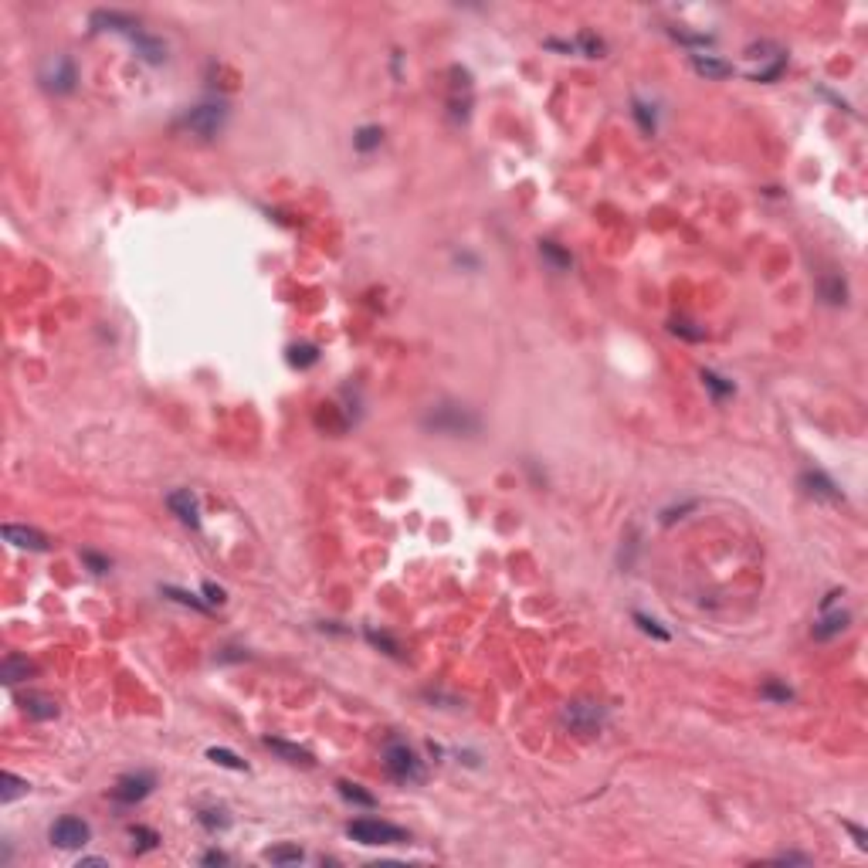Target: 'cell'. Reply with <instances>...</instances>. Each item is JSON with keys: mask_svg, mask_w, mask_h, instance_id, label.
I'll list each match as a JSON object with an SVG mask.
<instances>
[{"mask_svg": "<svg viewBox=\"0 0 868 868\" xmlns=\"http://www.w3.org/2000/svg\"><path fill=\"white\" fill-rule=\"evenodd\" d=\"M421 427L431 434H444V438H472L482 431V417L465 404L455 401H441V404L427 407V414L421 417Z\"/></svg>", "mask_w": 868, "mask_h": 868, "instance_id": "1", "label": "cell"}, {"mask_svg": "<svg viewBox=\"0 0 868 868\" xmlns=\"http://www.w3.org/2000/svg\"><path fill=\"white\" fill-rule=\"evenodd\" d=\"M380 760H384L387 777L397 784H421L425 780V760L410 750L404 739H387Z\"/></svg>", "mask_w": 868, "mask_h": 868, "instance_id": "2", "label": "cell"}, {"mask_svg": "<svg viewBox=\"0 0 868 868\" xmlns=\"http://www.w3.org/2000/svg\"><path fill=\"white\" fill-rule=\"evenodd\" d=\"M346 834L360 845H401L407 841V831L390 824V821H377V817H356L346 824Z\"/></svg>", "mask_w": 868, "mask_h": 868, "instance_id": "3", "label": "cell"}, {"mask_svg": "<svg viewBox=\"0 0 868 868\" xmlns=\"http://www.w3.org/2000/svg\"><path fill=\"white\" fill-rule=\"evenodd\" d=\"M224 119H228V105L224 102H204V105H197V109H190L183 116V129H190L200 139H211V136L221 133Z\"/></svg>", "mask_w": 868, "mask_h": 868, "instance_id": "4", "label": "cell"}, {"mask_svg": "<svg viewBox=\"0 0 868 868\" xmlns=\"http://www.w3.org/2000/svg\"><path fill=\"white\" fill-rule=\"evenodd\" d=\"M75 82H78L75 61L65 58V55H55V58H48L44 65H41V85H44L48 92H55V96L75 92Z\"/></svg>", "mask_w": 868, "mask_h": 868, "instance_id": "5", "label": "cell"}, {"mask_svg": "<svg viewBox=\"0 0 868 868\" xmlns=\"http://www.w3.org/2000/svg\"><path fill=\"white\" fill-rule=\"evenodd\" d=\"M563 723L574 733H597L604 726V709L597 702H566L563 706Z\"/></svg>", "mask_w": 868, "mask_h": 868, "instance_id": "6", "label": "cell"}, {"mask_svg": "<svg viewBox=\"0 0 868 868\" xmlns=\"http://www.w3.org/2000/svg\"><path fill=\"white\" fill-rule=\"evenodd\" d=\"M153 773L139 770V773H126V777H119L116 787H112V801H119V804H139V801H146L150 793H153Z\"/></svg>", "mask_w": 868, "mask_h": 868, "instance_id": "7", "label": "cell"}, {"mask_svg": "<svg viewBox=\"0 0 868 868\" xmlns=\"http://www.w3.org/2000/svg\"><path fill=\"white\" fill-rule=\"evenodd\" d=\"M48 834H51V841H55L58 848H82V845L92 838V831H89V824H85L82 817H58Z\"/></svg>", "mask_w": 868, "mask_h": 868, "instance_id": "8", "label": "cell"}, {"mask_svg": "<svg viewBox=\"0 0 868 868\" xmlns=\"http://www.w3.org/2000/svg\"><path fill=\"white\" fill-rule=\"evenodd\" d=\"M126 38H129V44L136 48V55H139L143 61H150V65H163V61H167V44H163L160 38L146 34V31H139V27H136V31H129Z\"/></svg>", "mask_w": 868, "mask_h": 868, "instance_id": "9", "label": "cell"}, {"mask_svg": "<svg viewBox=\"0 0 868 868\" xmlns=\"http://www.w3.org/2000/svg\"><path fill=\"white\" fill-rule=\"evenodd\" d=\"M4 540L14 543L18 550H31V553H44L48 550V536L44 533H38V529H31V526H4Z\"/></svg>", "mask_w": 868, "mask_h": 868, "instance_id": "10", "label": "cell"}, {"mask_svg": "<svg viewBox=\"0 0 868 868\" xmlns=\"http://www.w3.org/2000/svg\"><path fill=\"white\" fill-rule=\"evenodd\" d=\"M167 505L174 509V516L183 522V526H190V529L200 526V509H197V499L190 495V488H176V492H170V495H167Z\"/></svg>", "mask_w": 868, "mask_h": 868, "instance_id": "11", "label": "cell"}, {"mask_svg": "<svg viewBox=\"0 0 868 868\" xmlns=\"http://www.w3.org/2000/svg\"><path fill=\"white\" fill-rule=\"evenodd\" d=\"M92 24H96L98 31H116V34H129V31L139 27V20L133 14H122V11H96Z\"/></svg>", "mask_w": 868, "mask_h": 868, "instance_id": "12", "label": "cell"}, {"mask_svg": "<svg viewBox=\"0 0 868 868\" xmlns=\"http://www.w3.org/2000/svg\"><path fill=\"white\" fill-rule=\"evenodd\" d=\"M20 709H24V715L44 723V719H55V715H58V702L44 692H27L24 699H20Z\"/></svg>", "mask_w": 868, "mask_h": 868, "instance_id": "13", "label": "cell"}, {"mask_svg": "<svg viewBox=\"0 0 868 868\" xmlns=\"http://www.w3.org/2000/svg\"><path fill=\"white\" fill-rule=\"evenodd\" d=\"M804 485H808L810 495H817V499H828V502H841L845 495H841V488L831 482L824 472H804Z\"/></svg>", "mask_w": 868, "mask_h": 868, "instance_id": "14", "label": "cell"}, {"mask_svg": "<svg viewBox=\"0 0 868 868\" xmlns=\"http://www.w3.org/2000/svg\"><path fill=\"white\" fill-rule=\"evenodd\" d=\"M265 746H268L271 753H278L282 760H289V763H302V767H312V763H316L309 750H302V746H295V743H285V739H275V736H268V739H265Z\"/></svg>", "mask_w": 868, "mask_h": 868, "instance_id": "15", "label": "cell"}, {"mask_svg": "<svg viewBox=\"0 0 868 868\" xmlns=\"http://www.w3.org/2000/svg\"><path fill=\"white\" fill-rule=\"evenodd\" d=\"M848 611H834V614H824V618L814 624V637L817 641H831V637H838L845 628H848Z\"/></svg>", "mask_w": 868, "mask_h": 868, "instance_id": "16", "label": "cell"}, {"mask_svg": "<svg viewBox=\"0 0 868 868\" xmlns=\"http://www.w3.org/2000/svg\"><path fill=\"white\" fill-rule=\"evenodd\" d=\"M0 675H4V682H7V685H18V682H24L27 675H34V665H31L24 655H14V652H11V655L4 658Z\"/></svg>", "mask_w": 868, "mask_h": 868, "instance_id": "17", "label": "cell"}, {"mask_svg": "<svg viewBox=\"0 0 868 868\" xmlns=\"http://www.w3.org/2000/svg\"><path fill=\"white\" fill-rule=\"evenodd\" d=\"M692 68L699 72V75H706V78L733 75V65H726V61L715 58V55H692Z\"/></svg>", "mask_w": 868, "mask_h": 868, "instance_id": "18", "label": "cell"}, {"mask_svg": "<svg viewBox=\"0 0 868 868\" xmlns=\"http://www.w3.org/2000/svg\"><path fill=\"white\" fill-rule=\"evenodd\" d=\"M336 787H339V793L346 797L349 804H360V808H373V804H377V797H373V793H370V791H363L360 784H349V780H339Z\"/></svg>", "mask_w": 868, "mask_h": 868, "instance_id": "19", "label": "cell"}, {"mask_svg": "<svg viewBox=\"0 0 868 868\" xmlns=\"http://www.w3.org/2000/svg\"><path fill=\"white\" fill-rule=\"evenodd\" d=\"M380 139H384L380 126H363V129H356V136H353V146H356L360 153H370V150L380 146Z\"/></svg>", "mask_w": 868, "mask_h": 868, "instance_id": "20", "label": "cell"}, {"mask_svg": "<svg viewBox=\"0 0 868 868\" xmlns=\"http://www.w3.org/2000/svg\"><path fill=\"white\" fill-rule=\"evenodd\" d=\"M821 295H824V302H831V306H845L848 289H845V282H841L838 275H828V278L821 282Z\"/></svg>", "mask_w": 868, "mask_h": 868, "instance_id": "21", "label": "cell"}, {"mask_svg": "<svg viewBox=\"0 0 868 868\" xmlns=\"http://www.w3.org/2000/svg\"><path fill=\"white\" fill-rule=\"evenodd\" d=\"M197 817H200V824H204L207 831H224L228 824H231V817H228V810L224 808H204Z\"/></svg>", "mask_w": 868, "mask_h": 868, "instance_id": "22", "label": "cell"}, {"mask_svg": "<svg viewBox=\"0 0 868 868\" xmlns=\"http://www.w3.org/2000/svg\"><path fill=\"white\" fill-rule=\"evenodd\" d=\"M129 838H133V848L136 851H153L156 841H160V834H156L153 828H143V824L129 828Z\"/></svg>", "mask_w": 868, "mask_h": 868, "instance_id": "23", "label": "cell"}, {"mask_svg": "<svg viewBox=\"0 0 868 868\" xmlns=\"http://www.w3.org/2000/svg\"><path fill=\"white\" fill-rule=\"evenodd\" d=\"M265 858H268V862H278V865H292V862H302V848H295V845H278V848L265 851Z\"/></svg>", "mask_w": 868, "mask_h": 868, "instance_id": "24", "label": "cell"}, {"mask_svg": "<svg viewBox=\"0 0 868 868\" xmlns=\"http://www.w3.org/2000/svg\"><path fill=\"white\" fill-rule=\"evenodd\" d=\"M367 641H370V644H377V648H384L387 655H394V658L401 655V644H397V641H394L390 635L377 631V628H367Z\"/></svg>", "mask_w": 868, "mask_h": 868, "instance_id": "25", "label": "cell"}, {"mask_svg": "<svg viewBox=\"0 0 868 868\" xmlns=\"http://www.w3.org/2000/svg\"><path fill=\"white\" fill-rule=\"evenodd\" d=\"M0 784H4V791H0V801H4V804H7V801H14L18 793H27V784H24V780H18L14 773H4V777H0Z\"/></svg>", "mask_w": 868, "mask_h": 868, "instance_id": "26", "label": "cell"}, {"mask_svg": "<svg viewBox=\"0 0 868 868\" xmlns=\"http://www.w3.org/2000/svg\"><path fill=\"white\" fill-rule=\"evenodd\" d=\"M319 360V349L316 346H292L289 349V363L292 367H312Z\"/></svg>", "mask_w": 868, "mask_h": 868, "instance_id": "27", "label": "cell"}, {"mask_svg": "<svg viewBox=\"0 0 868 868\" xmlns=\"http://www.w3.org/2000/svg\"><path fill=\"white\" fill-rule=\"evenodd\" d=\"M207 756H211L214 763H221V767H231V770H248L245 767V760H238L231 750H221V746H211L207 750Z\"/></svg>", "mask_w": 868, "mask_h": 868, "instance_id": "28", "label": "cell"}, {"mask_svg": "<svg viewBox=\"0 0 868 868\" xmlns=\"http://www.w3.org/2000/svg\"><path fill=\"white\" fill-rule=\"evenodd\" d=\"M702 384L713 390L715 397H726V394H733V384H726L719 373H713V370H702Z\"/></svg>", "mask_w": 868, "mask_h": 868, "instance_id": "29", "label": "cell"}, {"mask_svg": "<svg viewBox=\"0 0 868 868\" xmlns=\"http://www.w3.org/2000/svg\"><path fill=\"white\" fill-rule=\"evenodd\" d=\"M695 323H689V319H672V332L675 336H682V339H692V343H699L702 336H706V329H692Z\"/></svg>", "mask_w": 868, "mask_h": 868, "instance_id": "30", "label": "cell"}, {"mask_svg": "<svg viewBox=\"0 0 868 868\" xmlns=\"http://www.w3.org/2000/svg\"><path fill=\"white\" fill-rule=\"evenodd\" d=\"M635 119L641 122V129H644V133H655V129H658L655 109H652V105H644V102H635Z\"/></svg>", "mask_w": 868, "mask_h": 868, "instance_id": "31", "label": "cell"}, {"mask_svg": "<svg viewBox=\"0 0 868 868\" xmlns=\"http://www.w3.org/2000/svg\"><path fill=\"white\" fill-rule=\"evenodd\" d=\"M540 251L550 258V261H553V265H557V268H570V254H566V251H559L553 241H543Z\"/></svg>", "mask_w": 868, "mask_h": 868, "instance_id": "32", "label": "cell"}, {"mask_svg": "<svg viewBox=\"0 0 868 868\" xmlns=\"http://www.w3.org/2000/svg\"><path fill=\"white\" fill-rule=\"evenodd\" d=\"M163 594H167V597H174L176 604H190V607H197V611H207V607H204V600H197L193 594H187V590H176V587H163Z\"/></svg>", "mask_w": 868, "mask_h": 868, "instance_id": "33", "label": "cell"}, {"mask_svg": "<svg viewBox=\"0 0 868 868\" xmlns=\"http://www.w3.org/2000/svg\"><path fill=\"white\" fill-rule=\"evenodd\" d=\"M763 695L773 699V702H791L793 699L791 689H787V685H777V682H767V685H763Z\"/></svg>", "mask_w": 868, "mask_h": 868, "instance_id": "34", "label": "cell"}, {"mask_svg": "<svg viewBox=\"0 0 868 868\" xmlns=\"http://www.w3.org/2000/svg\"><path fill=\"white\" fill-rule=\"evenodd\" d=\"M635 621H637V624H641V631H648V635L661 637V641L668 637V631H661V628H658V621H652V618H648V614H641V611H637V614H635Z\"/></svg>", "mask_w": 868, "mask_h": 868, "instance_id": "35", "label": "cell"}, {"mask_svg": "<svg viewBox=\"0 0 868 868\" xmlns=\"http://www.w3.org/2000/svg\"><path fill=\"white\" fill-rule=\"evenodd\" d=\"M82 559L92 566V574H105V570H109V559L98 557V553H92V550H82Z\"/></svg>", "mask_w": 868, "mask_h": 868, "instance_id": "36", "label": "cell"}, {"mask_svg": "<svg viewBox=\"0 0 868 868\" xmlns=\"http://www.w3.org/2000/svg\"><path fill=\"white\" fill-rule=\"evenodd\" d=\"M200 862H204V865H224V862H228V855H224V851H207Z\"/></svg>", "mask_w": 868, "mask_h": 868, "instance_id": "37", "label": "cell"}, {"mask_svg": "<svg viewBox=\"0 0 868 868\" xmlns=\"http://www.w3.org/2000/svg\"><path fill=\"white\" fill-rule=\"evenodd\" d=\"M204 594H207L211 600H217V604L224 600V590H221V587H214V583H207V587H204Z\"/></svg>", "mask_w": 868, "mask_h": 868, "instance_id": "38", "label": "cell"}, {"mask_svg": "<svg viewBox=\"0 0 868 868\" xmlns=\"http://www.w3.org/2000/svg\"><path fill=\"white\" fill-rule=\"evenodd\" d=\"M845 828H848L851 834H855V841H858V848H865V831H862V828H855V824H845Z\"/></svg>", "mask_w": 868, "mask_h": 868, "instance_id": "39", "label": "cell"}, {"mask_svg": "<svg viewBox=\"0 0 868 868\" xmlns=\"http://www.w3.org/2000/svg\"><path fill=\"white\" fill-rule=\"evenodd\" d=\"M777 862H801V865H804L808 855H777Z\"/></svg>", "mask_w": 868, "mask_h": 868, "instance_id": "40", "label": "cell"}]
</instances>
